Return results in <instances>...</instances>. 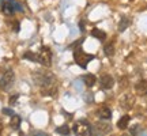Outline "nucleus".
Wrapping results in <instances>:
<instances>
[{"label": "nucleus", "mask_w": 147, "mask_h": 136, "mask_svg": "<svg viewBox=\"0 0 147 136\" xmlns=\"http://www.w3.org/2000/svg\"><path fill=\"white\" fill-rule=\"evenodd\" d=\"M33 80L40 87L44 97H53L57 93V80L55 75L49 71H34Z\"/></svg>", "instance_id": "1"}, {"label": "nucleus", "mask_w": 147, "mask_h": 136, "mask_svg": "<svg viewBox=\"0 0 147 136\" xmlns=\"http://www.w3.org/2000/svg\"><path fill=\"white\" fill-rule=\"evenodd\" d=\"M93 59H94V55H87V53H84L80 48H76V49L74 50V60H75V63L78 64L79 67L87 68V64H89Z\"/></svg>", "instance_id": "2"}, {"label": "nucleus", "mask_w": 147, "mask_h": 136, "mask_svg": "<svg viewBox=\"0 0 147 136\" xmlns=\"http://www.w3.org/2000/svg\"><path fill=\"white\" fill-rule=\"evenodd\" d=\"M15 82V73L12 69H7L0 75V89L3 91H8Z\"/></svg>", "instance_id": "3"}, {"label": "nucleus", "mask_w": 147, "mask_h": 136, "mask_svg": "<svg viewBox=\"0 0 147 136\" xmlns=\"http://www.w3.org/2000/svg\"><path fill=\"white\" fill-rule=\"evenodd\" d=\"M38 61L37 63L42 64L44 67H51L52 65V50L49 46H41L37 53Z\"/></svg>", "instance_id": "4"}, {"label": "nucleus", "mask_w": 147, "mask_h": 136, "mask_svg": "<svg viewBox=\"0 0 147 136\" xmlns=\"http://www.w3.org/2000/svg\"><path fill=\"white\" fill-rule=\"evenodd\" d=\"M1 11L4 12L5 15H14L15 14V11H19L22 12L23 8H22L19 3H16L15 0H4L3 3H1Z\"/></svg>", "instance_id": "5"}, {"label": "nucleus", "mask_w": 147, "mask_h": 136, "mask_svg": "<svg viewBox=\"0 0 147 136\" xmlns=\"http://www.w3.org/2000/svg\"><path fill=\"white\" fill-rule=\"evenodd\" d=\"M74 132L76 136H94L91 127L87 124V121H78L74 125Z\"/></svg>", "instance_id": "6"}, {"label": "nucleus", "mask_w": 147, "mask_h": 136, "mask_svg": "<svg viewBox=\"0 0 147 136\" xmlns=\"http://www.w3.org/2000/svg\"><path fill=\"white\" fill-rule=\"evenodd\" d=\"M110 129H112V127H110L109 123H105V120L98 121V123H95L94 125L91 127V131H93V133L95 136H104L106 133H109Z\"/></svg>", "instance_id": "7"}, {"label": "nucleus", "mask_w": 147, "mask_h": 136, "mask_svg": "<svg viewBox=\"0 0 147 136\" xmlns=\"http://www.w3.org/2000/svg\"><path fill=\"white\" fill-rule=\"evenodd\" d=\"M135 104V98H134V95L131 94H125L121 97L120 100V106L123 110H129L132 109V106Z\"/></svg>", "instance_id": "8"}, {"label": "nucleus", "mask_w": 147, "mask_h": 136, "mask_svg": "<svg viewBox=\"0 0 147 136\" xmlns=\"http://www.w3.org/2000/svg\"><path fill=\"white\" fill-rule=\"evenodd\" d=\"M100 84L102 90H110L113 86H115V79L112 78L108 73H104L100 78Z\"/></svg>", "instance_id": "9"}, {"label": "nucleus", "mask_w": 147, "mask_h": 136, "mask_svg": "<svg viewBox=\"0 0 147 136\" xmlns=\"http://www.w3.org/2000/svg\"><path fill=\"white\" fill-rule=\"evenodd\" d=\"M97 114H98L101 120H110L112 118V110L108 106H101L98 112H97Z\"/></svg>", "instance_id": "10"}, {"label": "nucleus", "mask_w": 147, "mask_h": 136, "mask_svg": "<svg viewBox=\"0 0 147 136\" xmlns=\"http://www.w3.org/2000/svg\"><path fill=\"white\" fill-rule=\"evenodd\" d=\"M135 91L138 95H146L147 94V80H139L135 84Z\"/></svg>", "instance_id": "11"}, {"label": "nucleus", "mask_w": 147, "mask_h": 136, "mask_svg": "<svg viewBox=\"0 0 147 136\" xmlns=\"http://www.w3.org/2000/svg\"><path fill=\"white\" fill-rule=\"evenodd\" d=\"M104 53H105V56H108V57H112L115 55V40L106 42L105 46H104Z\"/></svg>", "instance_id": "12"}, {"label": "nucleus", "mask_w": 147, "mask_h": 136, "mask_svg": "<svg viewBox=\"0 0 147 136\" xmlns=\"http://www.w3.org/2000/svg\"><path fill=\"white\" fill-rule=\"evenodd\" d=\"M83 82L87 87H93L95 84V82H97V78H95V75H93V73H86L83 76Z\"/></svg>", "instance_id": "13"}, {"label": "nucleus", "mask_w": 147, "mask_h": 136, "mask_svg": "<svg viewBox=\"0 0 147 136\" xmlns=\"http://www.w3.org/2000/svg\"><path fill=\"white\" fill-rule=\"evenodd\" d=\"M129 121H131V117H129L128 114H124L120 120L117 121V128H120V129H127V127H128V124H129Z\"/></svg>", "instance_id": "14"}, {"label": "nucleus", "mask_w": 147, "mask_h": 136, "mask_svg": "<svg viewBox=\"0 0 147 136\" xmlns=\"http://www.w3.org/2000/svg\"><path fill=\"white\" fill-rule=\"evenodd\" d=\"M91 36L94 37V38H97V40H100V41H105V38H106L105 32L98 29V27H94V29L91 30Z\"/></svg>", "instance_id": "15"}, {"label": "nucleus", "mask_w": 147, "mask_h": 136, "mask_svg": "<svg viewBox=\"0 0 147 136\" xmlns=\"http://www.w3.org/2000/svg\"><path fill=\"white\" fill-rule=\"evenodd\" d=\"M21 123H22V118H21V117H19L18 114L11 116L10 127L12 128V129H19V127H21Z\"/></svg>", "instance_id": "16"}, {"label": "nucleus", "mask_w": 147, "mask_h": 136, "mask_svg": "<svg viewBox=\"0 0 147 136\" xmlns=\"http://www.w3.org/2000/svg\"><path fill=\"white\" fill-rule=\"evenodd\" d=\"M129 23H131L129 18H127V16H123V18L120 19V22H119V32H124L127 27L129 26Z\"/></svg>", "instance_id": "17"}, {"label": "nucleus", "mask_w": 147, "mask_h": 136, "mask_svg": "<svg viewBox=\"0 0 147 136\" xmlns=\"http://www.w3.org/2000/svg\"><path fill=\"white\" fill-rule=\"evenodd\" d=\"M56 132H57L59 135H63V136H68L69 133H71V129H69V127L68 125H60L56 128Z\"/></svg>", "instance_id": "18"}, {"label": "nucleus", "mask_w": 147, "mask_h": 136, "mask_svg": "<svg viewBox=\"0 0 147 136\" xmlns=\"http://www.w3.org/2000/svg\"><path fill=\"white\" fill-rule=\"evenodd\" d=\"M23 59H26V60H30V61H34V63H37V61H38L37 53L32 52V50H27V52H25V55H23Z\"/></svg>", "instance_id": "19"}, {"label": "nucleus", "mask_w": 147, "mask_h": 136, "mask_svg": "<svg viewBox=\"0 0 147 136\" xmlns=\"http://www.w3.org/2000/svg\"><path fill=\"white\" fill-rule=\"evenodd\" d=\"M10 26H11V30H12V32H15V33H18L19 30H21V25H19V22L18 21H11Z\"/></svg>", "instance_id": "20"}, {"label": "nucleus", "mask_w": 147, "mask_h": 136, "mask_svg": "<svg viewBox=\"0 0 147 136\" xmlns=\"http://www.w3.org/2000/svg\"><path fill=\"white\" fill-rule=\"evenodd\" d=\"M129 132H131L132 136H138L139 133H140V127H139V125H134L131 129H129Z\"/></svg>", "instance_id": "21"}, {"label": "nucleus", "mask_w": 147, "mask_h": 136, "mask_svg": "<svg viewBox=\"0 0 147 136\" xmlns=\"http://www.w3.org/2000/svg\"><path fill=\"white\" fill-rule=\"evenodd\" d=\"M29 136H49V135L45 133V132H42V131H32L29 133Z\"/></svg>", "instance_id": "22"}, {"label": "nucleus", "mask_w": 147, "mask_h": 136, "mask_svg": "<svg viewBox=\"0 0 147 136\" xmlns=\"http://www.w3.org/2000/svg\"><path fill=\"white\" fill-rule=\"evenodd\" d=\"M1 112H3V114H7V116H14V114H15V113H14V110L8 109V108H4Z\"/></svg>", "instance_id": "23"}, {"label": "nucleus", "mask_w": 147, "mask_h": 136, "mask_svg": "<svg viewBox=\"0 0 147 136\" xmlns=\"http://www.w3.org/2000/svg\"><path fill=\"white\" fill-rule=\"evenodd\" d=\"M18 98H19V94H14L12 97H11V98H10V105H11V106H12V105L18 101Z\"/></svg>", "instance_id": "24"}, {"label": "nucleus", "mask_w": 147, "mask_h": 136, "mask_svg": "<svg viewBox=\"0 0 147 136\" xmlns=\"http://www.w3.org/2000/svg\"><path fill=\"white\" fill-rule=\"evenodd\" d=\"M83 41H84V40H78V41L75 42V44H72V45H69V48H74V49H76V48H78L79 45H80V44H82Z\"/></svg>", "instance_id": "25"}, {"label": "nucleus", "mask_w": 147, "mask_h": 136, "mask_svg": "<svg viewBox=\"0 0 147 136\" xmlns=\"http://www.w3.org/2000/svg\"><path fill=\"white\" fill-rule=\"evenodd\" d=\"M79 27H80V32L84 33V22H83V19L79 22Z\"/></svg>", "instance_id": "26"}, {"label": "nucleus", "mask_w": 147, "mask_h": 136, "mask_svg": "<svg viewBox=\"0 0 147 136\" xmlns=\"http://www.w3.org/2000/svg\"><path fill=\"white\" fill-rule=\"evenodd\" d=\"M1 131H3V124H1V121H0V135H1Z\"/></svg>", "instance_id": "27"}, {"label": "nucleus", "mask_w": 147, "mask_h": 136, "mask_svg": "<svg viewBox=\"0 0 147 136\" xmlns=\"http://www.w3.org/2000/svg\"><path fill=\"white\" fill-rule=\"evenodd\" d=\"M19 136H25V133H22V132H21V133H19Z\"/></svg>", "instance_id": "28"}, {"label": "nucleus", "mask_w": 147, "mask_h": 136, "mask_svg": "<svg viewBox=\"0 0 147 136\" xmlns=\"http://www.w3.org/2000/svg\"><path fill=\"white\" fill-rule=\"evenodd\" d=\"M123 136H127V135H123Z\"/></svg>", "instance_id": "29"}, {"label": "nucleus", "mask_w": 147, "mask_h": 136, "mask_svg": "<svg viewBox=\"0 0 147 136\" xmlns=\"http://www.w3.org/2000/svg\"><path fill=\"white\" fill-rule=\"evenodd\" d=\"M146 95H147V94H146Z\"/></svg>", "instance_id": "30"}]
</instances>
